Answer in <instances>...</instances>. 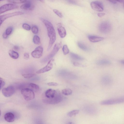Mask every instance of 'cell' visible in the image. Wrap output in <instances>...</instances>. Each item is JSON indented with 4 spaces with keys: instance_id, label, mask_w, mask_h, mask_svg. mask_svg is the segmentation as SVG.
I'll list each match as a JSON object with an SVG mask.
<instances>
[{
    "instance_id": "cell-1",
    "label": "cell",
    "mask_w": 124,
    "mask_h": 124,
    "mask_svg": "<svg viewBox=\"0 0 124 124\" xmlns=\"http://www.w3.org/2000/svg\"><path fill=\"white\" fill-rule=\"evenodd\" d=\"M40 19L44 23L47 29L48 35L49 39V44L47 48V50L48 51L55 41V31L53 24L51 22L42 18L40 17Z\"/></svg>"
},
{
    "instance_id": "cell-2",
    "label": "cell",
    "mask_w": 124,
    "mask_h": 124,
    "mask_svg": "<svg viewBox=\"0 0 124 124\" xmlns=\"http://www.w3.org/2000/svg\"><path fill=\"white\" fill-rule=\"evenodd\" d=\"M59 92L52 89L47 90L45 93V97L43 101L45 103L52 100L56 97L59 94Z\"/></svg>"
},
{
    "instance_id": "cell-3",
    "label": "cell",
    "mask_w": 124,
    "mask_h": 124,
    "mask_svg": "<svg viewBox=\"0 0 124 124\" xmlns=\"http://www.w3.org/2000/svg\"><path fill=\"white\" fill-rule=\"evenodd\" d=\"M124 103V96L104 100L100 102L102 105H111Z\"/></svg>"
},
{
    "instance_id": "cell-4",
    "label": "cell",
    "mask_w": 124,
    "mask_h": 124,
    "mask_svg": "<svg viewBox=\"0 0 124 124\" xmlns=\"http://www.w3.org/2000/svg\"><path fill=\"white\" fill-rule=\"evenodd\" d=\"M61 46V43H57L54 45L53 49L50 53L45 57L41 60L42 62H46L51 60L59 51Z\"/></svg>"
},
{
    "instance_id": "cell-5",
    "label": "cell",
    "mask_w": 124,
    "mask_h": 124,
    "mask_svg": "<svg viewBox=\"0 0 124 124\" xmlns=\"http://www.w3.org/2000/svg\"><path fill=\"white\" fill-rule=\"evenodd\" d=\"M21 93L24 99L27 101L32 100L35 97V94L33 91L28 88L22 89Z\"/></svg>"
},
{
    "instance_id": "cell-6",
    "label": "cell",
    "mask_w": 124,
    "mask_h": 124,
    "mask_svg": "<svg viewBox=\"0 0 124 124\" xmlns=\"http://www.w3.org/2000/svg\"><path fill=\"white\" fill-rule=\"evenodd\" d=\"M112 26L110 23L108 21H104L100 23L99 26V31L103 33H107L111 31Z\"/></svg>"
},
{
    "instance_id": "cell-7",
    "label": "cell",
    "mask_w": 124,
    "mask_h": 124,
    "mask_svg": "<svg viewBox=\"0 0 124 124\" xmlns=\"http://www.w3.org/2000/svg\"><path fill=\"white\" fill-rule=\"evenodd\" d=\"M18 6L16 4L13 3L6 4L0 7V13L1 14L9 10L17 9Z\"/></svg>"
},
{
    "instance_id": "cell-8",
    "label": "cell",
    "mask_w": 124,
    "mask_h": 124,
    "mask_svg": "<svg viewBox=\"0 0 124 124\" xmlns=\"http://www.w3.org/2000/svg\"><path fill=\"white\" fill-rule=\"evenodd\" d=\"M1 91L3 94L6 97L12 96L15 92V89L12 85H10L2 88Z\"/></svg>"
},
{
    "instance_id": "cell-9",
    "label": "cell",
    "mask_w": 124,
    "mask_h": 124,
    "mask_svg": "<svg viewBox=\"0 0 124 124\" xmlns=\"http://www.w3.org/2000/svg\"><path fill=\"white\" fill-rule=\"evenodd\" d=\"M24 13L21 11H17L3 15L0 16V26L3 22L6 19L13 16L22 15Z\"/></svg>"
},
{
    "instance_id": "cell-10",
    "label": "cell",
    "mask_w": 124,
    "mask_h": 124,
    "mask_svg": "<svg viewBox=\"0 0 124 124\" xmlns=\"http://www.w3.org/2000/svg\"><path fill=\"white\" fill-rule=\"evenodd\" d=\"M58 74L63 77L70 79H74L76 76L73 73L65 70H61L58 72Z\"/></svg>"
},
{
    "instance_id": "cell-11",
    "label": "cell",
    "mask_w": 124,
    "mask_h": 124,
    "mask_svg": "<svg viewBox=\"0 0 124 124\" xmlns=\"http://www.w3.org/2000/svg\"><path fill=\"white\" fill-rule=\"evenodd\" d=\"M90 5L92 8L95 10L98 11H102L103 10V4L100 1H93L91 2Z\"/></svg>"
},
{
    "instance_id": "cell-12",
    "label": "cell",
    "mask_w": 124,
    "mask_h": 124,
    "mask_svg": "<svg viewBox=\"0 0 124 124\" xmlns=\"http://www.w3.org/2000/svg\"><path fill=\"white\" fill-rule=\"evenodd\" d=\"M43 51V48L42 46H38L32 52L31 55L32 57L35 58H40L42 56Z\"/></svg>"
},
{
    "instance_id": "cell-13",
    "label": "cell",
    "mask_w": 124,
    "mask_h": 124,
    "mask_svg": "<svg viewBox=\"0 0 124 124\" xmlns=\"http://www.w3.org/2000/svg\"><path fill=\"white\" fill-rule=\"evenodd\" d=\"M54 60L51 59L49 60L47 65L44 67L37 71L36 73L39 74L47 72L51 70L53 68Z\"/></svg>"
},
{
    "instance_id": "cell-14",
    "label": "cell",
    "mask_w": 124,
    "mask_h": 124,
    "mask_svg": "<svg viewBox=\"0 0 124 124\" xmlns=\"http://www.w3.org/2000/svg\"><path fill=\"white\" fill-rule=\"evenodd\" d=\"M22 89L23 88H27L30 89L33 91H37L39 89V86L37 85L32 83L22 85L20 87Z\"/></svg>"
},
{
    "instance_id": "cell-15",
    "label": "cell",
    "mask_w": 124,
    "mask_h": 124,
    "mask_svg": "<svg viewBox=\"0 0 124 124\" xmlns=\"http://www.w3.org/2000/svg\"><path fill=\"white\" fill-rule=\"evenodd\" d=\"M57 30L60 37L62 38L65 37L66 35V32L65 28L62 26V24L59 23L57 25Z\"/></svg>"
},
{
    "instance_id": "cell-16",
    "label": "cell",
    "mask_w": 124,
    "mask_h": 124,
    "mask_svg": "<svg viewBox=\"0 0 124 124\" xmlns=\"http://www.w3.org/2000/svg\"><path fill=\"white\" fill-rule=\"evenodd\" d=\"M112 80L111 77L108 75H105L101 78V82L104 85L108 86L111 84Z\"/></svg>"
},
{
    "instance_id": "cell-17",
    "label": "cell",
    "mask_w": 124,
    "mask_h": 124,
    "mask_svg": "<svg viewBox=\"0 0 124 124\" xmlns=\"http://www.w3.org/2000/svg\"><path fill=\"white\" fill-rule=\"evenodd\" d=\"M20 7L21 8L24 10H32L33 9L34 7L30 1L27 0L21 5Z\"/></svg>"
},
{
    "instance_id": "cell-18",
    "label": "cell",
    "mask_w": 124,
    "mask_h": 124,
    "mask_svg": "<svg viewBox=\"0 0 124 124\" xmlns=\"http://www.w3.org/2000/svg\"><path fill=\"white\" fill-rule=\"evenodd\" d=\"M4 118L6 121L9 122H13L15 119L14 114L11 112L6 113L4 115Z\"/></svg>"
},
{
    "instance_id": "cell-19",
    "label": "cell",
    "mask_w": 124,
    "mask_h": 124,
    "mask_svg": "<svg viewBox=\"0 0 124 124\" xmlns=\"http://www.w3.org/2000/svg\"><path fill=\"white\" fill-rule=\"evenodd\" d=\"M88 38L89 40L93 42H96L103 40V38L94 35H89Z\"/></svg>"
},
{
    "instance_id": "cell-20",
    "label": "cell",
    "mask_w": 124,
    "mask_h": 124,
    "mask_svg": "<svg viewBox=\"0 0 124 124\" xmlns=\"http://www.w3.org/2000/svg\"><path fill=\"white\" fill-rule=\"evenodd\" d=\"M111 63L109 60L106 59H102L98 60L96 62L97 65H106L110 64Z\"/></svg>"
},
{
    "instance_id": "cell-21",
    "label": "cell",
    "mask_w": 124,
    "mask_h": 124,
    "mask_svg": "<svg viewBox=\"0 0 124 124\" xmlns=\"http://www.w3.org/2000/svg\"><path fill=\"white\" fill-rule=\"evenodd\" d=\"M8 53L9 56L13 59H16L19 57V54H18L17 52L13 50H9Z\"/></svg>"
},
{
    "instance_id": "cell-22",
    "label": "cell",
    "mask_w": 124,
    "mask_h": 124,
    "mask_svg": "<svg viewBox=\"0 0 124 124\" xmlns=\"http://www.w3.org/2000/svg\"><path fill=\"white\" fill-rule=\"evenodd\" d=\"M70 55L71 58L75 60H82L84 59L83 57L75 53H71Z\"/></svg>"
},
{
    "instance_id": "cell-23",
    "label": "cell",
    "mask_w": 124,
    "mask_h": 124,
    "mask_svg": "<svg viewBox=\"0 0 124 124\" xmlns=\"http://www.w3.org/2000/svg\"><path fill=\"white\" fill-rule=\"evenodd\" d=\"M79 111V110H73L68 112L67 114V116L69 117H72L78 114Z\"/></svg>"
},
{
    "instance_id": "cell-24",
    "label": "cell",
    "mask_w": 124,
    "mask_h": 124,
    "mask_svg": "<svg viewBox=\"0 0 124 124\" xmlns=\"http://www.w3.org/2000/svg\"><path fill=\"white\" fill-rule=\"evenodd\" d=\"M33 41L35 44L39 45L40 43V39L39 36L37 35H34L33 38Z\"/></svg>"
},
{
    "instance_id": "cell-25",
    "label": "cell",
    "mask_w": 124,
    "mask_h": 124,
    "mask_svg": "<svg viewBox=\"0 0 124 124\" xmlns=\"http://www.w3.org/2000/svg\"><path fill=\"white\" fill-rule=\"evenodd\" d=\"M78 45L80 49L84 51H87L89 50L88 48L86 46L80 42L78 43Z\"/></svg>"
},
{
    "instance_id": "cell-26",
    "label": "cell",
    "mask_w": 124,
    "mask_h": 124,
    "mask_svg": "<svg viewBox=\"0 0 124 124\" xmlns=\"http://www.w3.org/2000/svg\"><path fill=\"white\" fill-rule=\"evenodd\" d=\"M62 93L65 95H69L72 93V91L70 88H65L62 90Z\"/></svg>"
},
{
    "instance_id": "cell-27",
    "label": "cell",
    "mask_w": 124,
    "mask_h": 124,
    "mask_svg": "<svg viewBox=\"0 0 124 124\" xmlns=\"http://www.w3.org/2000/svg\"><path fill=\"white\" fill-rule=\"evenodd\" d=\"M26 0H8V1L12 3L16 4L18 3H24L26 2Z\"/></svg>"
},
{
    "instance_id": "cell-28",
    "label": "cell",
    "mask_w": 124,
    "mask_h": 124,
    "mask_svg": "<svg viewBox=\"0 0 124 124\" xmlns=\"http://www.w3.org/2000/svg\"><path fill=\"white\" fill-rule=\"evenodd\" d=\"M62 50L63 53L65 55H66L69 53V49L67 46L66 45H65L63 46Z\"/></svg>"
},
{
    "instance_id": "cell-29",
    "label": "cell",
    "mask_w": 124,
    "mask_h": 124,
    "mask_svg": "<svg viewBox=\"0 0 124 124\" xmlns=\"http://www.w3.org/2000/svg\"><path fill=\"white\" fill-rule=\"evenodd\" d=\"M36 74H22L23 76L26 78H31L35 76Z\"/></svg>"
},
{
    "instance_id": "cell-30",
    "label": "cell",
    "mask_w": 124,
    "mask_h": 124,
    "mask_svg": "<svg viewBox=\"0 0 124 124\" xmlns=\"http://www.w3.org/2000/svg\"><path fill=\"white\" fill-rule=\"evenodd\" d=\"M13 30V27H9L7 28L5 32L7 35L8 36L11 34Z\"/></svg>"
},
{
    "instance_id": "cell-31",
    "label": "cell",
    "mask_w": 124,
    "mask_h": 124,
    "mask_svg": "<svg viewBox=\"0 0 124 124\" xmlns=\"http://www.w3.org/2000/svg\"><path fill=\"white\" fill-rule=\"evenodd\" d=\"M31 30L32 32L34 34H36L38 32V28L36 26H34L32 27L31 28Z\"/></svg>"
},
{
    "instance_id": "cell-32",
    "label": "cell",
    "mask_w": 124,
    "mask_h": 124,
    "mask_svg": "<svg viewBox=\"0 0 124 124\" xmlns=\"http://www.w3.org/2000/svg\"><path fill=\"white\" fill-rule=\"evenodd\" d=\"M22 27L24 29L29 31L31 29V27L28 24L26 23H24L22 25Z\"/></svg>"
},
{
    "instance_id": "cell-33",
    "label": "cell",
    "mask_w": 124,
    "mask_h": 124,
    "mask_svg": "<svg viewBox=\"0 0 124 124\" xmlns=\"http://www.w3.org/2000/svg\"><path fill=\"white\" fill-rule=\"evenodd\" d=\"M53 12L60 18H62V13L56 9H54L53 10Z\"/></svg>"
},
{
    "instance_id": "cell-34",
    "label": "cell",
    "mask_w": 124,
    "mask_h": 124,
    "mask_svg": "<svg viewBox=\"0 0 124 124\" xmlns=\"http://www.w3.org/2000/svg\"><path fill=\"white\" fill-rule=\"evenodd\" d=\"M0 89L3 88L5 84V83L4 80L1 78H0Z\"/></svg>"
},
{
    "instance_id": "cell-35",
    "label": "cell",
    "mask_w": 124,
    "mask_h": 124,
    "mask_svg": "<svg viewBox=\"0 0 124 124\" xmlns=\"http://www.w3.org/2000/svg\"><path fill=\"white\" fill-rule=\"evenodd\" d=\"M47 84L49 86H57L58 84L56 82H51L48 83Z\"/></svg>"
},
{
    "instance_id": "cell-36",
    "label": "cell",
    "mask_w": 124,
    "mask_h": 124,
    "mask_svg": "<svg viewBox=\"0 0 124 124\" xmlns=\"http://www.w3.org/2000/svg\"><path fill=\"white\" fill-rule=\"evenodd\" d=\"M29 55L28 53H26L24 54V58L26 60H27L29 59Z\"/></svg>"
},
{
    "instance_id": "cell-37",
    "label": "cell",
    "mask_w": 124,
    "mask_h": 124,
    "mask_svg": "<svg viewBox=\"0 0 124 124\" xmlns=\"http://www.w3.org/2000/svg\"><path fill=\"white\" fill-rule=\"evenodd\" d=\"M74 65L77 66L78 67H83L84 66L83 65H82L77 62H73Z\"/></svg>"
},
{
    "instance_id": "cell-38",
    "label": "cell",
    "mask_w": 124,
    "mask_h": 124,
    "mask_svg": "<svg viewBox=\"0 0 124 124\" xmlns=\"http://www.w3.org/2000/svg\"><path fill=\"white\" fill-rule=\"evenodd\" d=\"M105 14L102 13H98L97 14L98 16L99 17H101L104 16Z\"/></svg>"
},
{
    "instance_id": "cell-39",
    "label": "cell",
    "mask_w": 124,
    "mask_h": 124,
    "mask_svg": "<svg viewBox=\"0 0 124 124\" xmlns=\"http://www.w3.org/2000/svg\"><path fill=\"white\" fill-rule=\"evenodd\" d=\"M68 2L72 4H76V3L75 1L72 0H69L67 1Z\"/></svg>"
},
{
    "instance_id": "cell-40",
    "label": "cell",
    "mask_w": 124,
    "mask_h": 124,
    "mask_svg": "<svg viewBox=\"0 0 124 124\" xmlns=\"http://www.w3.org/2000/svg\"><path fill=\"white\" fill-rule=\"evenodd\" d=\"M8 36L5 33V32L2 35V37L4 39H7L8 37Z\"/></svg>"
},
{
    "instance_id": "cell-41",
    "label": "cell",
    "mask_w": 124,
    "mask_h": 124,
    "mask_svg": "<svg viewBox=\"0 0 124 124\" xmlns=\"http://www.w3.org/2000/svg\"><path fill=\"white\" fill-rule=\"evenodd\" d=\"M14 49L16 51H17L19 50V47L17 46H15L13 47Z\"/></svg>"
},
{
    "instance_id": "cell-42",
    "label": "cell",
    "mask_w": 124,
    "mask_h": 124,
    "mask_svg": "<svg viewBox=\"0 0 124 124\" xmlns=\"http://www.w3.org/2000/svg\"><path fill=\"white\" fill-rule=\"evenodd\" d=\"M109 1L111 3L114 4H115L117 3L118 2L117 0H110Z\"/></svg>"
},
{
    "instance_id": "cell-43",
    "label": "cell",
    "mask_w": 124,
    "mask_h": 124,
    "mask_svg": "<svg viewBox=\"0 0 124 124\" xmlns=\"http://www.w3.org/2000/svg\"><path fill=\"white\" fill-rule=\"evenodd\" d=\"M66 124H75V123L73 122H70L67 123Z\"/></svg>"
},
{
    "instance_id": "cell-44",
    "label": "cell",
    "mask_w": 124,
    "mask_h": 124,
    "mask_svg": "<svg viewBox=\"0 0 124 124\" xmlns=\"http://www.w3.org/2000/svg\"><path fill=\"white\" fill-rule=\"evenodd\" d=\"M120 62L121 64L124 65V60H121L120 61Z\"/></svg>"
},
{
    "instance_id": "cell-45",
    "label": "cell",
    "mask_w": 124,
    "mask_h": 124,
    "mask_svg": "<svg viewBox=\"0 0 124 124\" xmlns=\"http://www.w3.org/2000/svg\"></svg>"
}]
</instances>
